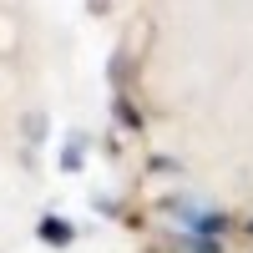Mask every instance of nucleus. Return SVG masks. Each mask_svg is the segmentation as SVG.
<instances>
[{
  "instance_id": "obj_1",
  "label": "nucleus",
  "mask_w": 253,
  "mask_h": 253,
  "mask_svg": "<svg viewBox=\"0 0 253 253\" xmlns=\"http://www.w3.org/2000/svg\"><path fill=\"white\" fill-rule=\"evenodd\" d=\"M41 238H46L51 248H56V243H71V223H66V218H56V213H51V218H41Z\"/></svg>"
}]
</instances>
